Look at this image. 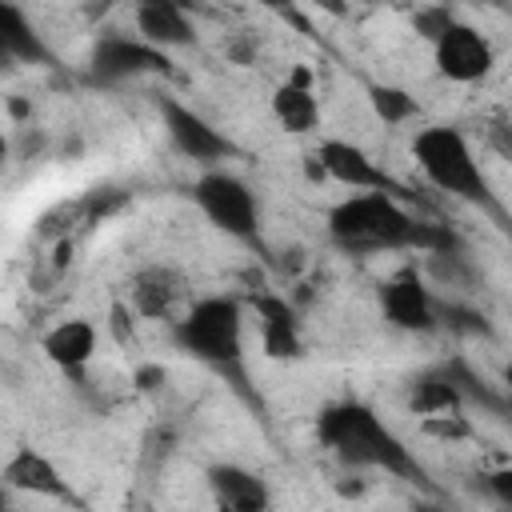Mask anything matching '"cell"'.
<instances>
[{
  "label": "cell",
  "mask_w": 512,
  "mask_h": 512,
  "mask_svg": "<svg viewBox=\"0 0 512 512\" xmlns=\"http://www.w3.org/2000/svg\"><path fill=\"white\" fill-rule=\"evenodd\" d=\"M308 4H316L320 12H328V16H336V20L348 16V0H308Z\"/></svg>",
  "instance_id": "f1b7e54d"
},
{
  "label": "cell",
  "mask_w": 512,
  "mask_h": 512,
  "mask_svg": "<svg viewBox=\"0 0 512 512\" xmlns=\"http://www.w3.org/2000/svg\"><path fill=\"white\" fill-rule=\"evenodd\" d=\"M316 164H320L324 176H332L336 184H344L352 192H388L396 200H412L416 196L408 184L392 180L364 148H356L348 140H324L320 152H316Z\"/></svg>",
  "instance_id": "52a82bcc"
},
{
  "label": "cell",
  "mask_w": 512,
  "mask_h": 512,
  "mask_svg": "<svg viewBox=\"0 0 512 512\" xmlns=\"http://www.w3.org/2000/svg\"><path fill=\"white\" fill-rule=\"evenodd\" d=\"M316 436L336 460H344L352 468H380L388 476H400V480H412V484H428L424 468L404 448V440L360 400L328 404L316 416Z\"/></svg>",
  "instance_id": "7a4b0ae2"
},
{
  "label": "cell",
  "mask_w": 512,
  "mask_h": 512,
  "mask_svg": "<svg viewBox=\"0 0 512 512\" xmlns=\"http://www.w3.org/2000/svg\"><path fill=\"white\" fill-rule=\"evenodd\" d=\"M436 324H444L448 332H460V336H488L484 316L472 308H460V304H436Z\"/></svg>",
  "instance_id": "44dd1931"
},
{
  "label": "cell",
  "mask_w": 512,
  "mask_h": 512,
  "mask_svg": "<svg viewBox=\"0 0 512 512\" xmlns=\"http://www.w3.org/2000/svg\"><path fill=\"white\" fill-rule=\"evenodd\" d=\"M380 308L400 332H436V300L416 272H400L380 288Z\"/></svg>",
  "instance_id": "30bf717a"
},
{
  "label": "cell",
  "mask_w": 512,
  "mask_h": 512,
  "mask_svg": "<svg viewBox=\"0 0 512 512\" xmlns=\"http://www.w3.org/2000/svg\"><path fill=\"white\" fill-rule=\"evenodd\" d=\"M8 156H12V140L4 136V128H0V168L8 164Z\"/></svg>",
  "instance_id": "4dcf8cb0"
},
{
  "label": "cell",
  "mask_w": 512,
  "mask_h": 512,
  "mask_svg": "<svg viewBox=\"0 0 512 512\" xmlns=\"http://www.w3.org/2000/svg\"><path fill=\"white\" fill-rule=\"evenodd\" d=\"M8 64H12V60H8V56H4V52H0V68H8Z\"/></svg>",
  "instance_id": "836d02e7"
},
{
  "label": "cell",
  "mask_w": 512,
  "mask_h": 512,
  "mask_svg": "<svg viewBox=\"0 0 512 512\" xmlns=\"http://www.w3.org/2000/svg\"><path fill=\"white\" fill-rule=\"evenodd\" d=\"M172 444H176V432H172V428H152V432H148V448H144V460L152 464V460L160 456V464H164V456L172 452Z\"/></svg>",
  "instance_id": "603a6c76"
},
{
  "label": "cell",
  "mask_w": 512,
  "mask_h": 512,
  "mask_svg": "<svg viewBox=\"0 0 512 512\" xmlns=\"http://www.w3.org/2000/svg\"><path fill=\"white\" fill-rule=\"evenodd\" d=\"M0 52L16 64H52V52L44 48V40L36 36V28L28 24V16L12 4V0H0Z\"/></svg>",
  "instance_id": "e0dca14e"
},
{
  "label": "cell",
  "mask_w": 512,
  "mask_h": 512,
  "mask_svg": "<svg viewBox=\"0 0 512 512\" xmlns=\"http://www.w3.org/2000/svg\"><path fill=\"white\" fill-rule=\"evenodd\" d=\"M208 488H212V500L228 512H264L272 504L268 496V484L240 468V464H212L208 468Z\"/></svg>",
  "instance_id": "9a60e30c"
},
{
  "label": "cell",
  "mask_w": 512,
  "mask_h": 512,
  "mask_svg": "<svg viewBox=\"0 0 512 512\" xmlns=\"http://www.w3.org/2000/svg\"><path fill=\"white\" fill-rule=\"evenodd\" d=\"M132 308L128 304H112V332H116V340L124 344V340H132Z\"/></svg>",
  "instance_id": "d4e9b609"
},
{
  "label": "cell",
  "mask_w": 512,
  "mask_h": 512,
  "mask_svg": "<svg viewBox=\"0 0 512 512\" xmlns=\"http://www.w3.org/2000/svg\"><path fill=\"white\" fill-rule=\"evenodd\" d=\"M408 408H412L416 416H440V412H460L464 400L456 396V388L444 380L440 368H428V372H420V376L412 380V388H408Z\"/></svg>",
  "instance_id": "ac0fdd59"
},
{
  "label": "cell",
  "mask_w": 512,
  "mask_h": 512,
  "mask_svg": "<svg viewBox=\"0 0 512 512\" xmlns=\"http://www.w3.org/2000/svg\"><path fill=\"white\" fill-rule=\"evenodd\" d=\"M256 316H260V344H264V356L272 360H296L304 352V340H300V320L292 312V304L276 292H260L252 300Z\"/></svg>",
  "instance_id": "7c38bea8"
},
{
  "label": "cell",
  "mask_w": 512,
  "mask_h": 512,
  "mask_svg": "<svg viewBox=\"0 0 512 512\" xmlns=\"http://www.w3.org/2000/svg\"><path fill=\"white\" fill-rule=\"evenodd\" d=\"M476 4H492V8H504L508 0H476Z\"/></svg>",
  "instance_id": "d6a6232c"
},
{
  "label": "cell",
  "mask_w": 512,
  "mask_h": 512,
  "mask_svg": "<svg viewBox=\"0 0 512 512\" xmlns=\"http://www.w3.org/2000/svg\"><path fill=\"white\" fill-rule=\"evenodd\" d=\"M412 156L420 164V172L444 192V196H456V200H468V204H480L488 212L500 216V204L492 200V188L472 156V144L464 140L460 128L452 124H428L412 136Z\"/></svg>",
  "instance_id": "277c9868"
},
{
  "label": "cell",
  "mask_w": 512,
  "mask_h": 512,
  "mask_svg": "<svg viewBox=\"0 0 512 512\" xmlns=\"http://www.w3.org/2000/svg\"><path fill=\"white\" fill-rule=\"evenodd\" d=\"M432 56H436V72L452 84H476L492 72L496 64V52L488 44L484 32H476L472 24L464 20H448V28L432 40Z\"/></svg>",
  "instance_id": "8992f818"
},
{
  "label": "cell",
  "mask_w": 512,
  "mask_h": 512,
  "mask_svg": "<svg viewBox=\"0 0 512 512\" xmlns=\"http://www.w3.org/2000/svg\"><path fill=\"white\" fill-rule=\"evenodd\" d=\"M40 348H44V356H48L60 372L80 376V372L88 368V360L96 356V324L84 320V316H68V320H60V324H52V328L44 332Z\"/></svg>",
  "instance_id": "5bb4252c"
},
{
  "label": "cell",
  "mask_w": 512,
  "mask_h": 512,
  "mask_svg": "<svg viewBox=\"0 0 512 512\" xmlns=\"http://www.w3.org/2000/svg\"><path fill=\"white\" fill-rule=\"evenodd\" d=\"M252 4H260V8H268V12H276V16H284V20H292L300 32H308V20L296 12V4H292V0H252Z\"/></svg>",
  "instance_id": "cb8c5ba5"
},
{
  "label": "cell",
  "mask_w": 512,
  "mask_h": 512,
  "mask_svg": "<svg viewBox=\"0 0 512 512\" xmlns=\"http://www.w3.org/2000/svg\"><path fill=\"white\" fill-rule=\"evenodd\" d=\"M160 116H164V128H168L172 144H176L188 160H196V164H216V160H224V156H236V144H232L220 128H212L200 112H192L188 104L164 100V104H160Z\"/></svg>",
  "instance_id": "9c48e42d"
},
{
  "label": "cell",
  "mask_w": 512,
  "mask_h": 512,
  "mask_svg": "<svg viewBox=\"0 0 512 512\" xmlns=\"http://www.w3.org/2000/svg\"><path fill=\"white\" fill-rule=\"evenodd\" d=\"M368 104H372V112H376L384 124H408V120L420 112L416 96L404 92V88H396V84H372V88H368Z\"/></svg>",
  "instance_id": "d6986e66"
},
{
  "label": "cell",
  "mask_w": 512,
  "mask_h": 512,
  "mask_svg": "<svg viewBox=\"0 0 512 512\" xmlns=\"http://www.w3.org/2000/svg\"><path fill=\"white\" fill-rule=\"evenodd\" d=\"M8 116H12V120H20V124H24V120H32V104H28V100H8Z\"/></svg>",
  "instance_id": "f546056e"
},
{
  "label": "cell",
  "mask_w": 512,
  "mask_h": 512,
  "mask_svg": "<svg viewBox=\"0 0 512 512\" xmlns=\"http://www.w3.org/2000/svg\"><path fill=\"white\" fill-rule=\"evenodd\" d=\"M272 116L284 132H312L320 124V100L312 96V72L296 68L276 92H272Z\"/></svg>",
  "instance_id": "2e32d148"
},
{
  "label": "cell",
  "mask_w": 512,
  "mask_h": 512,
  "mask_svg": "<svg viewBox=\"0 0 512 512\" xmlns=\"http://www.w3.org/2000/svg\"><path fill=\"white\" fill-rule=\"evenodd\" d=\"M180 296H184V280L164 264L140 268L128 284V308L144 320H168L176 312Z\"/></svg>",
  "instance_id": "4fadbf2b"
},
{
  "label": "cell",
  "mask_w": 512,
  "mask_h": 512,
  "mask_svg": "<svg viewBox=\"0 0 512 512\" xmlns=\"http://www.w3.org/2000/svg\"><path fill=\"white\" fill-rule=\"evenodd\" d=\"M192 200H196V208L220 232H228L236 240H256V232H260V204H256L252 188L240 176H232L224 168H212V172H204L192 184Z\"/></svg>",
  "instance_id": "5b68a950"
},
{
  "label": "cell",
  "mask_w": 512,
  "mask_h": 512,
  "mask_svg": "<svg viewBox=\"0 0 512 512\" xmlns=\"http://www.w3.org/2000/svg\"><path fill=\"white\" fill-rule=\"evenodd\" d=\"M328 236L336 248L364 256V252H448L464 248L460 236L444 224H428L412 216L388 192H360L340 200L328 212Z\"/></svg>",
  "instance_id": "6da1fadb"
},
{
  "label": "cell",
  "mask_w": 512,
  "mask_h": 512,
  "mask_svg": "<svg viewBox=\"0 0 512 512\" xmlns=\"http://www.w3.org/2000/svg\"><path fill=\"white\" fill-rule=\"evenodd\" d=\"M124 204H128V192H124V188H100V192H88V196L76 204V212H80V224H100L104 216L120 212Z\"/></svg>",
  "instance_id": "ffe728a7"
},
{
  "label": "cell",
  "mask_w": 512,
  "mask_h": 512,
  "mask_svg": "<svg viewBox=\"0 0 512 512\" xmlns=\"http://www.w3.org/2000/svg\"><path fill=\"white\" fill-rule=\"evenodd\" d=\"M488 488L496 492V500H500L504 508H512V476H508V472H496V476H488Z\"/></svg>",
  "instance_id": "4316f807"
},
{
  "label": "cell",
  "mask_w": 512,
  "mask_h": 512,
  "mask_svg": "<svg viewBox=\"0 0 512 512\" xmlns=\"http://www.w3.org/2000/svg\"><path fill=\"white\" fill-rule=\"evenodd\" d=\"M448 20H452L448 4H432V8H420V12L412 16V24H416V32H420L424 40H436V36L448 28Z\"/></svg>",
  "instance_id": "7402d4cb"
},
{
  "label": "cell",
  "mask_w": 512,
  "mask_h": 512,
  "mask_svg": "<svg viewBox=\"0 0 512 512\" xmlns=\"http://www.w3.org/2000/svg\"><path fill=\"white\" fill-rule=\"evenodd\" d=\"M8 492H12V488H8L4 480H0V508H8Z\"/></svg>",
  "instance_id": "1f68e13d"
},
{
  "label": "cell",
  "mask_w": 512,
  "mask_h": 512,
  "mask_svg": "<svg viewBox=\"0 0 512 512\" xmlns=\"http://www.w3.org/2000/svg\"><path fill=\"white\" fill-rule=\"evenodd\" d=\"M136 388H140V392H156V388H164V368H160V364H144V368H136Z\"/></svg>",
  "instance_id": "484cf974"
},
{
  "label": "cell",
  "mask_w": 512,
  "mask_h": 512,
  "mask_svg": "<svg viewBox=\"0 0 512 512\" xmlns=\"http://www.w3.org/2000/svg\"><path fill=\"white\" fill-rule=\"evenodd\" d=\"M228 56H232L236 64H252V60H256V44H252V40H232V44H228Z\"/></svg>",
  "instance_id": "83f0119b"
},
{
  "label": "cell",
  "mask_w": 512,
  "mask_h": 512,
  "mask_svg": "<svg viewBox=\"0 0 512 512\" xmlns=\"http://www.w3.org/2000/svg\"><path fill=\"white\" fill-rule=\"evenodd\" d=\"M172 340L192 360L216 368L240 396L252 400L244 376V304L236 296H204L180 320H172Z\"/></svg>",
  "instance_id": "3957f363"
},
{
  "label": "cell",
  "mask_w": 512,
  "mask_h": 512,
  "mask_svg": "<svg viewBox=\"0 0 512 512\" xmlns=\"http://www.w3.org/2000/svg\"><path fill=\"white\" fill-rule=\"evenodd\" d=\"M0 480L12 488V492H28V496H48V500H72L68 492V480L56 472V464L32 448V444H20L4 468H0Z\"/></svg>",
  "instance_id": "8fae6325"
},
{
  "label": "cell",
  "mask_w": 512,
  "mask_h": 512,
  "mask_svg": "<svg viewBox=\"0 0 512 512\" xmlns=\"http://www.w3.org/2000/svg\"><path fill=\"white\" fill-rule=\"evenodd\" d=\"M144 72H160L168 76L172 64L164 56V48L148 44V40H136V36H100L92 56H88V76L96 84H116V80H128V76H144Z\"/></svg>",
  "instance_id": "ba28073f"
}]
</instances>
